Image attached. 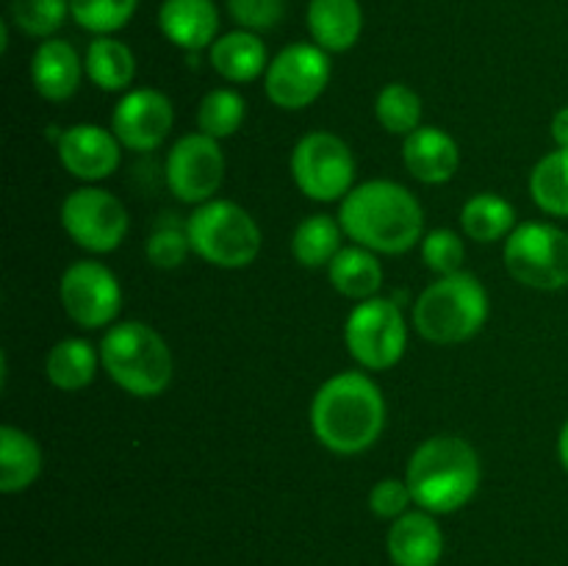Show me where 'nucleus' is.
I'll list each match as a JSON object with an SVG mask.
<instances>
[{
  "mask_svg": "<svg viewBox=\"0 0 568 566\" xmlns=\"http://www.w3.org/2000/svg\"><path fill=\"white\" fill-rule=\"evenodd\" d=\"M311 427L331 453H364L386 427V400L381 386L364 372H338L327 377L311 400Z\"/></svg>",
  "mask_w": 568,
  "mask_h": 566,
  "instance_id": "obj_1",
  "label": "nucleus"
},
{
  "mask_svg": "<svg viewBox=\"0 0 568 566\" xmlns=\"http://www.w3.org/2000/svg\"><path fill=\"white\" fill-rule=\"evenodd\" d=\"M344 236L381 255L408 253L425 231L419 200L394 181H366L355 186L338 209Z\"/></svg>",
  "mask_w": 568,
  "mask_h": 566,
  "instance_id": "obj_2",
  "label": "nucleus"
},
{
  "mask_svg": "<svg viewBox=\"0 0 568 566\" xmlns=\"http://www.w3.org/2000/svg\"><path fill=\"white\" fill-rule=\"evenodd\" d=\"M414 503L427 514L464 508L480 486V458L460 436H433L414 449L405 469Z\"/></svg>",
  "mask_w": 568,
  "mask_h": 566,
  "instance_id": "obj_3",
  "label": "nucleus"
},
{
  "mask_svg": "<svg viewBox=\"0 0 568 566\" xmlns=\"http://www.w3.org/2000/svg\"><path fill=\"white\" fill-rule=\"evenodd\" d=\"M100 364L122 392L159 397L170 388L175 361L155 327L144 322H116L100 342Z\"/></svg>",
  "mask_w": 568,
  "mask_h": 566,
  "instance_id": "obj_4",
  "label": "nucleus"
},
{
  "mask_svg": "<svg viewBox=\"0 0 568 566\" xmlns=\"http://www.w3.org/2000/svg\"><path fill=\"white\" fill-rule=\"evenodd\" d=\"M488 294L471 272H455L433 281L414 303V327L433 344H464L488 320Z\"/></svg>",
  "mask_w": 568,
  "mask_h": 566,
  "instance_id": "obj_5",
  "label": "nucleus"
},
{
  "mask_svg": "<svg viewBox=\"0 0 568 566\" xmlns=\"http://www.w3.org/2000/svg\"><path fill=\"white\" fill-rule=\"evenodd\" d=\"M192 253L220 270H242L261 253V228L250 211L231 200H209L186 220Z\"/></svg>",
  "mask_w": 568,
  "mask_h": 566,
  "instance_id": "obj_6",
  "label": "nucleus"
},
{
  "mask_svg": "<svg viewBox=\"0 0 568 566\" xmlns=\"http://www.w3.org/2000/svg\"><path fill=\"white\" fill-rule=\"evenodd\" d=\"M505 270L521 286L558 292L568 286V233L552 222H521L505 239Z\"/></svg>",
  "mask_w": 568,
  "mask_h": 566,
  "instance_id": "obj_7",
  "label": "nucleus"
},
{
  "mask_svg": "<svg viewBox=\"0 0 568 566\" xmlns=\"http://www.w3.org/2000/svg\"><path fill=\"white\" fill-rule=\"evenodd\" d=\"M344 344L364 370H392L408 347V327L399 305L381 294L361 300L344 322Z\"/></svg>",
  "mask_w": 568,
  "mask_h": 566,
  "instance_id": "obj_8",
  "label": "nucleus"
},
{
  "mask_svg": "<svg viewBox=\"0 0 568 566\" xmlns=\"http://www.w3.org/2000/svg\"><path fill=\"white\" fill-rule=\"evenodd\" d=\"M292 178L300 192L316 203L344 200L355 189L353 150L336 133H305L292 150Z\"/></svg>",
  "mask_w": 568,
  "mask_h": 566,
  "instance_id": "obj_9",
  "label": "nucleus"
},
{
  "mask_svg": "<svg viewBox=\"0 0 568 566\" xmlns=\"http://www.w3.org/2000/svg\"><path fill=\"white\" fill-rule=\"evenodd\" d=\"M331 83V59L320 44L297 42L283 48L266 67V98L283 111H303Z\"/></svg>",
  "mask_w": 568,
  "mask_h": 566,
  "instance_id": "obj_10",
  "label": "nucleus"
},
{
  "mask_svg": "<svg viewBox=\"0 0 568 566\" xmlns=\"http://www.w3.org/2000/svg\"><path fill=\"white\" fill-rule=\"evenodd\" d=\"M61 228L87 253L103 255L122 244L128 233V211L111 192L81 186L61 203Z\"/></svg>",
  "mask_w": 568,
  "mask_h": 566,
  "instance_id": "obj_11",
  "label": "nucleus"
},
{
  "mask_svg": "<svg viewBox=\"0 0 568 566\" xmlns=\"http://www.w3.org/2000/svg\"><path fill=\"white\" fill-rule=\"evenodd\" d=\"M164 178L181 203L203 205L214 200L225 181V153L220 142L200 131L181 137L166 155Z\"/></svg>",
  "mask_w": 568,
  "mask_h": 566,
  "instance_id": "obj_12",
  "label": "nucleus"
},
{
  "mask_svg": "<svg viewBox=\"0 0 568 566\" xmlns=\"http://www.w3.org/2000/svg\"><path fill=\"white\" fill-rule=\"evenodd\" d=\"M59 297L75 325L105 327L120 316L122 289L114 272L100 261H75L59 281Z\"/></svg>",
  "mask_w": 568,
  "mask_h": 566,
  "instance_id": "obj_13",
  "label": "nucleus"
},
{
  "mask_svg": "<svg viewBox=\"0 0 568 566\" xmlns=\"http://www.w3.org/2000/svg\"><path fill=\"white\" fill-rule=\"evenodd\" d=\"M172 122H175V109L170 98L159 89H133L120 103L114 105L111 114V131L120 139L122 148L148 153L164 144L170 137Z\"/></svg>",
  "mask_w": 568,
  "mask_h": 566,
  "instance_id": "obj_14",
  "label": "nucleus"
},
{
  "mask_svg": "<svg viewBox=\"0 0 568 566\" xmlns=\"http://www.w3.org/2000/svg\"><path fill=\"white\" fill-rule=\"evenodd\" d=\"M55 153L61 166L72 178L83 183H98L114 175L122 159V144L114 131L92 125V122H78L64 128L55 139Z\"/></svg>",
  "mask_w": 568,
  "mask_h": 566,
  "instance_id": "obj_15",
  "label": "nucleus"
},
{
  "mask_svg": "<svg viewBox=\"0 0 568 566\" xmlns=\"http://www.w3.org/2000/svg\"><path fill=\"white\" fill-rule=\"evenodd\" d=\"M403 161L416 181L438 186V183L453 181V175L458 172L460 150L458 142L442 128L419 125L405 137Z\"/></svg>",
  "mask_w": 568,
  "mask_h": 566,
  "instance_id": "obj_16",
  "label": "nucleus"
},
{
  "mask_svg": "<svg viewBox=\"0 0 568 566\" xmlns=\"http://www.w3.org/2000/svg\"><path fill=\"white\" fill-rule=\"evenodd\" d=\"M159 26L175 48L194 53L220 39V11L214 0H164L159 9Z\"/></svg>",
  "mask_w": 568,
  "mask_h": 566,
  "instance_id": "obj_17",
  "label": "nucleus"
},
{
  "mask_svg": "<svg viewBox=\"0 0 568 566\" xmlns=\"http://www.w3.org/2000/svg\"><path fill=\"white\" fill-rule=\"evenodd\" d=\"M83 64L75 48L64 39H44L31 59V83L50 103H64L81 87Z\"/></svg>",
  "mask_w": 568,
  "mask_h": 566,
  "instance_id": "obj_18",
  "label": "nucleus"
},
{
  "mask_svg": "<svg viewBox=\"0 0 568 566\" xmlns=\"http://www.w3.org/2000/svg\"><path fill=\"white\" fill-rule=\"evenodd\" d=\"M388 555L394 566H436L444 555V533L433 514L408 511L388 530Z\"/></svg>",
  "mask_w": 568,
  "mask_h": 566,
  "instance_id": "obj_19",
  "label": "nucleus"
},
{
  "mask_svg": "<svg viewBox=\"0 0 568 566\" xmlns=\"http://www.w3.org/2000/svg\"><path fill=\"white\" fill-rule=\"evenodd\" d=\"M305 22L314 44L327 53H344L358 42L364 11L358 0H311Z\"/></svg>",
  "mask_w": 568,
  "mask_h": 566,
  "instance_id": "obj_20",
  "label": "nucleus"
},
{
  "mask_svg": "<svg viewBox=\"0 0 568 566\" xmlns=\"http://www.w3.org/2000/svg\"><path fill=\"white\" fill-rule=\"evenodd\" d=\"M266 44L255 31L222 33L211 44V67L231 83H250L266 72Z\"/></svg>",
  "mask_w": 568,
  "mask_h": 566,
  "instance_id": "obj_21",
  "label": "nucleus"
},
{
  "mask_svg": "<svg viewBox=\"0 0 568 566\" xmlns=\"http://www.w3.org/2000/svg\"><path fill=\"white\" fill-rule=\"evenodd\" d=\"M42 449L20 427H0V492H26L42 475Z\"/></svg>",
  "mask_w": 568,
  "mask_h": 566,
  "instance_id": "obj_22",
  "label": "nucleus"
},
{
  "mask_svg": "<svg viewBox=\"0 0 568 566\" xmlns=\"http://www.w3.org/2000/svg\"><path fill=\"white\" fill-rule=\"evenodd\" d=\"M333 289L349 300H369L377 297L383 286V266L377 261V253L353 244V247L338 250L336 259L327 266Z\"/></svg>",
  "mask_w": 568,
  "mask_h": 566,
  "instance_id": "obj_23",
  "label": "nucleus"
},
{
  "mask_svg": "<svg viewBox=\"0 0 568 566\" xmlns=\"http://www.w3.org/2000/svg\"><path fill=\"white\" fill-rule=\"evenodd\" d=\"M100 353L87 338H61L44 358V375L61 392H81L94 381Z\"/></svg>",
  "mask_w": 568,
  "mask_h": 566,
  "instance_id": "obj_24",
  "label": "nucleus"
},
{
  "mask_svg": "<svg viewBox=\"0 0 568 566\" xmlns=\"http://www.w3.org/2000/svg\"><path fill=\"white\" fill-rule=\"evenodd\" d=\"M89 81L103 92H125L136 75V59L125 42L114 37H94L83 59Z\"/></svg>",
  "mask_w": 568,
  "mask_h": 566,
  "instance_id": "obj_25",
  "label": "nucleus"
},
{
  "mask_svg": "<svg viewBox=\"0 0 568 566\" xmlns=\"http://www.w3.org/2000/svg\"><path fill=\"white\" fill-rule=\"evenodd\" d=\"M460 228L475 242L488 244L508 239L516 228V209L494 192H480L469 198L460 209Z\"/></svg>",
  "mask_w": 568,
  "mask_h": 566,
  "instance_id": "obj_26",
  "label": "nucleus"
},
{
  "mask_svg": "<svg viewBox=\"0 0 568 566\" xmlns=\"http://www.w3.org/2000/svg\"><path fill=\"white\" fill-rule=\"evenodd\" d=\"M342 222L333 220L331 214H311L294 228L292 236V255L297 264L311 266H331L342 250Z\"/></svg>",
  "mask_w": 568,
  "mask_h": 566,
  "instance_id": "obj_27",
  "label": "nucleus"
},
{
  "mask_svg": "<svg viewBox=\"0 0 568 566\" xmlns=\"http://www.w3.org/2000/svg\"><path fill=\"white\" fill-rule=\"evenodd\" d=\"M530 194L544 214L568 220V150H552L532 166Z\"/></svg>",
  "mask_w": 568,
  "mask_h": 566,
  "instance_id": "obj_28",
  "label": "nucleus"
},
{
  "mask_svg": "<svg viewBox=\"0 0 568 566\" xmlns=\"http://www.w3.org/2000/svg\"><path fill=\"white\" fill-rule=\"evenodd\" d=\"M375 117L394 137H408L422 125V98L408 83H386L375 98Z\"/></svg>",
  "mask_w": 568,
  "mask_h": 566,
  "instance_id": "obj_29",
  "label": "nucleus"
},
{
  "mask_svg": "<svg viewBox=\"0 0 568 566\" xmlns=\"http://www.w3.org/2000/svg\"><path fill=\"white\" fill-rule=\"evenodd\" d=\"M244 114H247V103L233 89H211L197 109V128L200 133L211 139H227L242 128Z\"/></svg>",
  "mask_w": 568,
  "mask_h": 566,
  "instance_id": "obj_30",
  "label": "nucleus"
},
{
  "mask_svg": "<svg viewBox=\"0 0 568 566\" xmlns=\"http://www.w3.org/2000/svg\"><path fill=\"white\" fill-rule=\"evenodd\" d=\"M139 0H70V17L98 37H111L136 14Z\"/></svg>",
  "mask_w": 568,
  "mask_h": 566,
  "instance_id": "obj_31",
  "label": "nucleus"
},
{
  "mask_svg": "<svg viewBox=\"0 0 568 566\" xmlns=\"http://www.w3.org/2000/svg\"><path fill=\"white\" fill-rule=\"evenodd\" d=\"M70 0H11V20L22 33L48 39L64 26Z\"/></svg>",
  "mask_w": 568,
  "mask_h": 566,
  "instance_id": "obj_32",
  "label": "nucleus"
},
{
  "mask_svg": "<svg viewBox=\"0 0 568 566\" xmlns=\"http://www.w3.org/2000/svg\"><path fill=\"white\" fill-rule=\"evenodd\" d=\"M422 259L438 277L455 275V272H464L460 266L466 261V244L449 228H436L422 239Z\"/></svg>",
  "mask_w": 568,
  "mask_h": 566,
  "instance_id": "obj_33",
  "label": "nucleus"
},
{
  "mask_svg": "<svg viewBox=\"0 0 568 566\" xmlns=\"http://www.w3.org/2000/svg\"><path fill=\"white\" fill-rule=\"evenodd\" d=\"M144 253L148 261L159 270H175L186 261V255L192 253V242H189L186 228L178 225H159L150 233L148 244H144Z\"/></svg>",
  "mask_w": 568,
  "mask_h": 566,
  "instance_id": "obj_34",
  "label": "nucleus"
},
{
  "mask_svg": "<svg viewBox=\"0 0 568 566\" xmlns=\"http://www.w3.org/2000/svg\"><path fill=\"white\" fill-rule=\"evenodd\" d=\"M233 22L244 31H270L281 22L283 0H227Z\"/></svg>",
  "mask_w": 568,
  "mask_h": 566,
  "instance_id": "obj_35",
  "label": "nucleus"
},
{
  "mask_svg": "<svg viewBox=\"0 0 568 566\" xmlns=\"http://www.w3.org/2000/svg\"><path fill=\"white\" fill-rule=\"evenodd\" d=\"M410 503H414V494H410L408 483L397 481V477H383L369 492V511L381 519H399L403 514H408Z\"/></svg>",
  "mask_w": 568,
  "mask_h": 566,
  "instance_id": "obj_36",
  "label": "nucleus"
},
{
  "mask_svg": "<svg viewBox=\"0 0 568 566\" xmlns=\"http://www.w3.org/2000/svg\"><path fill=\"white\" fill-rule=\"evenodd\" d=\"M552 139L560 150H568V105L552 117Z\"/></svg>",
  "mask_w": 568,
  "mask_h": 566,
  "instance_id": "obj_37",
  "label": "nucleus"
},
{
  "mask_svg": "<svg viewBox=\"0 0 568 566\" xmlns=\"http://www.w3.org/2000/svg\"><path fill=\"white\" fill-rule=\"evenodd\" d=\"M558 458H560V464H564V469L568 472V420H566V425L560 427V436H558Z\"/></svg>",
  "mask_w": 568,
  "mask_h": 566,
  "instance_id": "obj_38",
  "label": "nucleus"
}]
</instances>
